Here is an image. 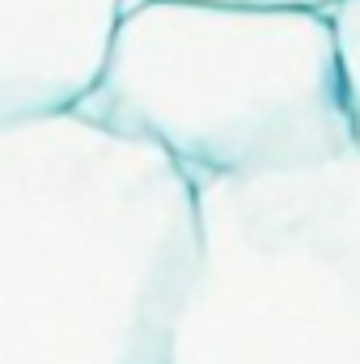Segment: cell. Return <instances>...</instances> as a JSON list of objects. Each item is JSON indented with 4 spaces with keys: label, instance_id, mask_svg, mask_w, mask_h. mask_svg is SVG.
<instances>
[{
    "label": "cell",
    "instance_id": "6da1fadb",
    "mask_svg": "<svg viewBox=\"0 0 360 364\" xmlns=\"http://www.w3.org/2000/svg\"><path fill=\"white\" fill-rule=\"evenodd\" d=\"M195 186L85 114L0 127V364H166Z\"/></svg>",
    "mask_w": 360,
    "mask_h": 364
},
{
    "label": "cell",
    "instance_id": "7a4b0ae2",
    "mask_svg": "<svg viewBox=\"0 0 360 364\" xmlns=\"http://www.w3.org/2000/svg\"><path fill=\"white\" fill-rule=\"evenodd\" d=\"M77 114L153 149L191 186L356 153L335 26L292 4L127 0Z\"/></svg>",
    "mask_w": 360,
    "mask_h": 364
},
{
    "label": "cell",
    "instance_id": "3957f363",
    "mask_svg": "<svg viewBox=\"0 0 360 364\" xmlns=\"http://www.w3.org/2000/svg\"><path fill=\"white\" fill-rule=\"evenodd\" d=\"M166 364H360V153L195 186Z\"/></svg>",
    "mask_w": 360,
    "mask_h": 364
},
{
    "label": "cell",
    "instance_id": "277c9868",
    "mask_svg": "<svg viewBox=\"0 0 360 364\" xmlns=\"http://www.w3.org/2000/svg\"><path fill=\"white\" fill-rule=\"evenodd\" d=\"M123 9L127 0H0V127L77 110Z\"/></svg>",
    "mask_w": 360,
    "mask_h": 364
},
{
    "label": "cell",
    "instance_id": "5b68a950",
    "mask_svg": "<svg viewBox=\"0 0 360 364\" xmlns=\"http://www.w3.org/2000/svg\"><path fill=\"white\" fill-rule=\"evenodd\" d=\"M331 26H335V47H339V64H344V93H348V114H352V140L360 153V0H339L335 9H327Z\"/></svg>",
    "mask_w": 360,
    "mask_h": 364
},
{
    "label": "cell",
    "instance_id": "8992f818",
    "mask_svg": "<svg viewBox=\"0 0 360 364\" xmlns=\"http://www.w3.org/2000/svg\"><path fill=\"white\" fill-rule=\"evenodd\" d=\"M238 4H292V9H318V13H327L339 0H238Z\"/></svg>",
    "mask_w": 360,
    "mask_h": 364
}]
</instances>
